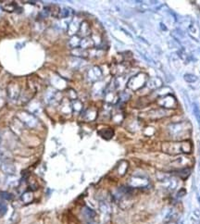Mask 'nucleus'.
Wrapping results in <instances>:
<instances>
[{
  "label": "nucleus",
  "instance_id": "nucleus-14",
  "mask_svg": "<svg viewBox=\"0 0 200 224\" xmlns=\"http://www.w3.org/2000/svg\"><path fill=\"white\" fill-rule=\"evenodd\" d=\"M186 194V191L184 189H181L180 191L178 192V194H177V197H184V195Z\"/></svg>",
  "mask_w": 200,
  "mask_h": 224
},
{
  "label": "nucleus",
  "instance_id": "nucleus-6",
  "mask_svg": "<svg viewBox=\"0 0 200 224\" xmlns=\"http://www.w3.org/2000/svg\"><path fill=\"white\" fill-rule=\"evenodd\" d=\"M132 81L134 82V83H133L134 85L131 86V88L135 89L136 90V89L141 88L146 82V75L144 73H140L138 75H136Z\"/></svg>",
  "mask_w": 200,
  "mask_h": 224
},
{
  "label": "nucleus",
  "instance_id": "nucleus-11",
  "mask_svg": "<svg viewBox=\"0 0 200 224\" xmlns=\"http://www.w3.org/2000/svg\"><path fill=\"white\" fill-rule=\"evenodd\" d=\"M179 176L182 179H186L188 176L190 175V169L189 168H184V169H181L179 171Z\"/></svg>",
  "mask_w": 200,
  "mask_h": 224
},
{
  "label": "nucleus",
  "instance_id": "nucleus-3",
  "mask_svg": "<svg viewBox=\"0 0 200 224\" xmlns=\"http://www.w3.org/2000/svg\"><path fill=\"white\" fill-rule=\"evenodd\" d=\"M158 104L159 107H162L163 108H176L177 102L172 96L166 94V96H163L160 98H158Z\"/></svg>",
  "mask_w": 200,
  "mask_h": 224
},
{
  "label": "nucleus",
  "instance_id": "nucleus-16",
  "mask_svg": "<svg viewBox=\"0 0 200 224\" xmlns=\"http://www.w3.org/2000/svg\"><path fill=\"white\" fill-rule=\"evenodd\" d=\"M166 224H177V223H176L175 221H172V220H170V221H169V222H167Z\"/></svg>",
  "mask_w": 200,
  "mask_h": 224
},
{
  "label": "nucleus",
  "instance_id": "nucleus-13",
  "mask_svg": "<svg viewBox=\"0 0 200 224\" xmlns=\"http://www.w3.org/2000/svg\"><path fill=\"white\" fill-rule=\"evenodd\" d=\"M83 212L85 213V215H86V217H88V219H93V217L95 216V212H94L92 209H88V208H85L84 210H83Z\"/></svg>",
  "mask_w": 200,
  "mask_h": 224
},
{
  "label": "nucleus",
  "instance_id": "nucleus-8",
  "mask_svg": "<svg viewBox=\"0 0 200 224\" xmlns=\"http://www.w3.org/2000/svg\"><path fill=\"white\" fill-rule=\"evenodd\" d=\"M98 133L100 134V135H101L103 138H105V139H110V138L113 136L114 132L111 130V129H104V130L100 131Z\"/></svg>",
  "mask_w": 200,
  "mask_h": 224
},
{
  "label": "nucleus",
  "instance_id": "nucleus-10",
  "mask_svg": "<svg viewBox=\"0 0 200 224\" xmlns=\"http://www.w3.org/2000/svg\"><path fill=\"white\" fill-rule=\"evenodd\" d=\"M200 212L198 209H196L195 212H194L193 216L191 217V222L192 224H200Z\"/></svg>",
  "mask_w": 200,
  "mask_h": 224
},
{
  "label": "nucleus",
  "instance_id": "nucleus-1",
  "mask_svg": "<svg viewBox=\"0 0 200 224\" xmlns=\"http://www.w3.org/2000/svg\"><path fill=\"white\" fill-rule=\"evenodd\" d=\"M163 152L170 155L189 154L192 151V144L188 141L182 142H167L162 144Z\"/></svg>",
  "mask_w": 200,
  "mask_h": 224
},
{
  "label": "nucleus",
  "instance_id": "nucleus-2",
  "mask_svg": "<svg viewBox=\"0 0 200 224\" xmlns=\"http://www.w3.org/2000/svg\"><path fill=\"white\" fill-rule=\"evenodd\" d=\"M191 128L192 127L189 122L182 121L170 124L168 128V130L171 138L175 140H182L190 135Z\"/></svg>",
  "mask_w": 200,
  "mask_h": 224
},
{
  "label": "nucleus",
  "instance_id": "nucleus-15",
  "mask_svg": "<svg viewBox=\"0 0 200 224\" xmlns=\"http://www.w3.org/2000/svg\"><path fill=\"white\" fill-rule=\"evenodd\" d=\"M160 26H161V29L162 30H165V31H167V28H166V26H165L163 23H160Z\"/></svg>",
  "mask_w": 200,
  "mask_h": 224
},
{
  "label": "nucleus",
  "instance_id": "nucleus-9",
  "mask_svg": "<svg viewBox=\"0 0 200 224\" xmlns=\"http://www.w3.org/2000/svg\"><path fill=\"white\" fill-rule=\"evenodd\" d=\"M184 79L187 82L193 83V82H196L197 81V77L196 75H194V74H191V73H186V74L184 75Z\"/></svg>",
  "mask_w": 200,
  "mask_h": 224
},
{
  "label": "nucleus",
  "instance_id": "nucleus-5",
  "mask_svg": "<svg viewBox=\"0 0 200 224\" xmlns=\"http://www.w3.org/2000/svg\"><path fill=\"white\" fill-rule=\"evenodd\" d=\"M170 113V111L167 110L166 108H157V109H153L150 110L149 112H147V119L149 120H158L161 119L163 117L168 116Z\"/></svg>",
  "mask_w": 200,
  "mask_h": 224
},
{
  "label": "nucleus",
  "instance_id": "nucleus-4",
  "mask_svg": "<svg viewBox=\"0 0 200 224\" xmlns=\"http://www.w3.org/2000/svg\"><path fill=\"white\" fill-rule=\"evenodd\" d=\"M193 164V159L191 158H188L186 156H181L178 158H176L170 163V166L172 168H177V169H184L188 166H191Z\"/></svg>",
  "mask_w": 200,
  "mask_h": 224
},
{
  "label": "nucleus",
  "instance_id": "nucleus-7",
  "mask_svg": "<svg viewBox=\"0 0 200 224\" xmlns=\"http://www.w3.org/2000/svg\"><path fill=\"white\" fill-rule=\"evenodd\" d=\"M146 85H147V87L150 89H158L162 85V80L160 78L156 77V78H153V79H150L147 82Z\"/></svg>",
  "mask_w": 200,
  "mask_h": 224
},
{
  "label": "nucleus",
  "instance_id": "nucleus-12",
  "mask_svg": "<svg viewBox=\"0 0 200 224\" xmlns=\"http://www.w3.org/2000/svg\"><path fill=\"white\" fill-rule=\"evenodd\" d=\"M194 114H195L198 123L200 124V110H199V108L196 104H194Z\"/></svg>",
  "mask_w": 200,
  "mask_h": 224
}]
</instances>
